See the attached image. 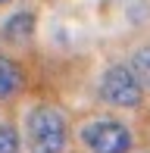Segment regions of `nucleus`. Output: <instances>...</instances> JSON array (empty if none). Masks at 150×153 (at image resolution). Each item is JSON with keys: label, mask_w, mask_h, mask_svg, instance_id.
Masks as SVG:
<instances>
[{"label": "nucleus", "mask_w": 150, "mask_h": 153, "mask_svg": "<svg viewBox=\"0 0 150 153\" xmlns=\"http://www.w3.org/2000/svg\"><path fill=\"white\" fill-rule=\"evenodd\" d=\"M28 153H63L69 144V122L50 103H38L25 119Z\"/></svg>", "instance_id": "f257e3e1"}, {"label": "nucleus", "mask_w": 150, "mask_h": 153, "mask_svg": "<svg viewBox=\"0 0 150 153\" xmlns=\"http://www.w3.org/2000/svg\"><path fill=\"white\" fill-rule=\"evenodd\" d=\"M97 94L103 103H110L116 109H138L144 103V85L138 81V75L125 66V62H116L100 75Z\"/></svg>", "instance_id": "f03ea898"}, {"label": "nucleus", "mask_w": 150, "mask_h": 153, "mask_svg": "<svg viewBox=\"0 0 150 153\" xmlns=\"http://www.w3.org/2000/svg\"><path fill=\"white\" fill-rule=\"evenodd\" d=\"M81 144L91 153H128L131 150V128L119 119H94L81 125Z\"/></svg>", "instance_id": "7ed1b4c3"}, {"label": "nucleus", "mask_w": 150, "mask_h": 153, "mask_svg": "<svg viewBox=\"0 0 150 153\" xmlns=\"http://www.w3.org/2000/svg\"><path fill=\"white\" fill-rule=\"evenodd\" d=\"M35 25H38L35 13H31V10H19V13H13V16L3 22V28H0V38H3L6 44L22 47L25 41H31V34H35Z\"/></svg>", "instance_id": "20e7f679"}, {"label": "nucleus", "mask_w": 150, "mask_h": 153, "mask_svg": "<svg viewBox=\"0 0 150 153\" xmlns=\"http://www.w3.org/2000/svg\"><path fill=\"white\" fill-rule=\"evenodd\" d=\"M22 85H25L22 66L16 59H10V56H0V100H6L16 91H22Z\"/></svg>", "instance_id": "39448f33"}, {"label": "nucleus", "mask_w": 150, "mask_h": 153, "mask_svg": "<svg viewBox=\"0 0 150 153\" xmlns=\"http://www.w3.org/2000/svg\"><path fill=\"white\" fill-rule=\"evenodd\" d=\"M128 69L138 75V81H141L144 88H150V44L138 47V50L131 53V62H128Z\"/></svg>", "instance_id": "423d86ee"}, {"label": "nucleus", "mask_w": 150, "mask_h": 153, "mask_svg": "<svg viewBox=\"0 0 150 153\" xmlns=\"http://www.w3.org/2000/svg\"><path fill=\"white\" fill-rule=\"evenodd\" d=\"M0 153H22V141L19 131L10 122H0Z\"/></svg>", "instance_id": "0eeeda50"}, {"label": "nucleus", "mask_w": 150, "mask_h": 153, "mask_svg": "<svg viewBox=\"0 0 150 153\" xmlns=\"http://www.w3.org/2000/svg\"><path fill=\"white\" fill-rule=\"evenodd\" d=\"M0 3H10V0H0Z\"/></svg>", "instance_id": "6e6552de"}]
</instances>
